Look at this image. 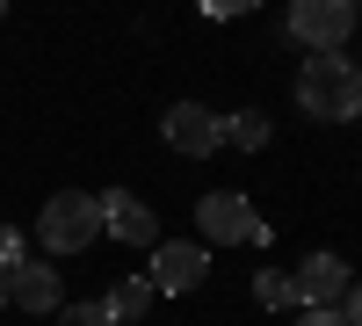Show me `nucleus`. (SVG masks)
I'll list each match as a JSON object with an SVG mask.
<instances>
[{
	"mask_svg": "<svg viewBox=\"0 0 362 326\" xmlns=\"http://www.w3.org/2000/svg\"><path fill=\"white\" fill-rule=\"evenodd\" d=\"M297 109L319 116V124H341V116H362V87H355V66L341 51H312L305 73H297Z\"/></svg>",
	"mask_w": 362,
	"mask_h": 326,
	"instance_id": "obj_1",
	"label": "nucleus"
},
{
	"mask_svg": "<svg viewBox=\"0 0 362 326\" xmlns=\"http://www.w3.org/2000/svg\"><path fill=\"white\" fill-rule=\"evenodd\" d=\"M37 232H44V254H80L102 232V203L87 189H58V196H44V225Z\"/></svg>",
	"mask_w": 362,
	"mask_h": 326,
	"instance_id": "obj_2",
	"label": "nucleus"
},
{
	"mask_svg": "<svg viewBox=\"0 0 362 326\" xmlns=\"http://www.w3.org/2000/svg\"><path fill=\"white\" fill-rule=\"evenodd\" d=\"M196 232H210L218 247H232V240H247V247H268L276 232H268V218L254 211L239 189H210L203 203H196Z\"/></svg>",
	"mask_w": 362,
	"mask_h": 326,
	"instance_id": "obj_3",
	"label": "nucleus"
},
{
	"mask_svg": "<svg viewBox=\"0 0 362 326\" xmlns=\"http://www.w3.org/2000/svg\"><path fill=\"white\" fill-rule=\"evenodd\" d=\"M203 276H210V247L203 240H160L153 247V269H145V283H153L160 298H189Z\"/></svg>",
	"mask_w": 362,
	"mask_h": 326,
	"instance_id": "obj_4",
	"label": "nucleus"
},
{
	"mask_svg": "<svg viewBox=\"0 0 362 326\" xmlns=\"http://www.w3.org/2000/svg\"><path fill=\"white\" fill-rule=\"evenodd\" d=\"M290 37L312 51H341L355 37V0H297L290 8Z\"/></svg>",
	"mask_w": 362,
	"mask_h": 326,
	"instance_id": "obj_5",
	"label": "nucleus"
},
{
	"mask_svg": "<svg viewBox=\"0 0 362 326\" xmlns=\"http://www.w3.org/2000/svg\"><path fill=\"white\" fill-rule=\"evenodd\" d=\"M290 283H297V305H305V312H341V298L355 290V269L341 254H305Z\"/></svg>",
	"mask_w": 362,
	"mask_h": 326,
	"instance_id": "obj_6",
	"label": "nucleus"
},
{
	"mask_svg": "<svg viewBox=\"0 0 362 326\" xmlns=\"http://www.w3.org/2000/svg\"><path fill=\"white\" fill-rule=\"evenodd\" d=\"M160 131H167L174 153L203 160V153H218V145H225V116H218V109H203V102H174V109L160 116Z\"/></svg>",
	"mask_w": 362,
	"mask_h": 326,
	"instance_id": "obj_7",
	"label": "nucleus"
},
{
	"mask_svg": "<svg viewBox=\"0 0 362 326\" xmlns=\"http://www.w3.org/2000/svg\"><path fill=\"white\" fill-rule=\"evenodd\" d=\"M95 203H102V232H116L124 247H145V254L160 247V218L145 211V203H138L131 189H102Z\"/></svg>",
	"mask_w": 362,
	"mask_h": 326,
	"instance_id": "obj_8",
	"label": "nucleus"
},
{
	"mask_svg": "<svg viewBox=\"0 0 362 326\" xmlns=\"http://www.w3.org/2000/svg\"><path fill=\"white\" fill-rule=\"evenodd\" d=\"M0 290H8V305L37 312V319L66 305V298H58V290H66V283H58V269H51V261H37V254H29V261H15V269L0 276Z\"/></svg>",
	"mask_w": 362,
	"mask_h": 326,
	"instance_id": "obj_9",
	"label": "nucleus"
},
{
	"mask_svg": "<svg viewBox=\"0 0 362 326\" xmlns=\"http://www.w3.org/2000/svg\"><path fill=\"white\" fill-rule=\"evenodd\" d=\"M153 298H160V290L145 283V276H124L102 305H109V319H116V326H131V319H145V312H153Z\"/></svg>",
	"mask_w": 362,
	"mask_h": 326,
	"instance_id": "obj_10",
	"label": "nucleus"
},
{
	"mask_svg": "<svg viewBox=\"0 0 362 326\" xmlns=\"http://www.w3.org/2000/svg\"><path fill=\"white\" fill-rule=\"evenodd\" d=\"M254 305H261V312H305V305H297V283H290L283 269H261V276H254Z\"/></svg>",
	"mask_w": 362,
	"mask_h": 326,
	"instance_id": "obj_11",
	"label": "nucleus"
},
{
	"mask_svg": "<svg viewBox=\"0 0 362 326\" xmlns=\"http://www.w3.org/2000/svg\"><path fill=\"white\" fill-rule=\"evenodd\" d=\"M225 145H239V153H261V145H268V116H261V109L225 116Z\"/></svg>",
	"mask_w": 362,
	"mask_h": 326,
	"instance_id": "obj_12",
	"label": "nucleus"
},
{
	"mask_svg": "<svg viewBox=\"0 0 362 326\" xmlns=\"http://www.w3.org/2000/svg\"><path fill=\"white\" fill-rule=\"evenodd\" d=\"M58 326H116L102 298H87V305H58Z\"/></svg>",
	"mask_w": 362,
	"mask_h": 326,
	"instance_id": "obj_13",
	"label": "nucleus"
},
{
	"mask_svg": "<svg viewBox=\"0 0 362 326\" xmlns=\"http://www.w3.org/2000/svg\"><path fill=\"white\" fill-rule=\"evenodd\" d=\"M15 261H29V247H22V232H15V225H0V276H8Z\"/></svg>",
	"mask_w": 362,
	"mask_h": 326,
	"instance_id": "obj_14",
	"label": "nucleus"
},
{
	"mask_svg": "<svg viewBox=\"0 0 362 326\" xmlns=\"http://www.w3.org/2000/svg\"><path fill=\"white\" fill-rule=\"evenodd\" d=\"M341 319H348V326H362V283H355L348 298H341Z\"/></svg>",
	"mask_w": 362,
	"mask_h": 326,
	"instance_id": "obj_15",
	"label": "nucleus"
},
{
	"mask_svg": "<svg viewBox=\"0 0 362 326\" xmlns=\"http://www.w3.org/2000/svg\"><path fill=\"white\" fill-rule=\"evenodd\" d=\"M297 326H348L341 312H297Z\"/></svg>",
	"mask_w": 362,
	"mask_h": 326,
	"instance_id": "obj_16",
	"label": "nucleus"
},
{
	"mask_svg": "<svg viewBox=\"0 0 362 326\" xmlns=\"http://www.w3.org/2000/svg\"><path fill=\"white\" fill-rule=\"evenodd\" d=\"M355 87H362V66H355Z\"/></svg>",
	"mask_w": 362,
	"mask_h": 326,
	"instance_id": "obj_17",
	"label": "nucleus"
},
{
	"mask_svg": "<svg viewBox=\"0 0 362 326\" xmlns=\"http://www.w3.org/2000/svg\"><path fill=\"white\" fill-rule=\"evenodd\" d=\"M0 305H8V290H0Z\"/></svg>",
	"mask_w": 362,
	"mask_h": 326,
	"instance_id": "obj_18",
	"label": "nucleus"
},
{
	"mask_svg": "<svg viewBox=\"0 0 362 326\" xmlns=\"http://www.w3.org/2000/svg\"><path fill=\"white\" fill-rule=\"evenodd\" d=\"M0 15H8V8H0Z\"/></svg>",
	"mask_w": 362,
	"mask_h": 326,
	"instance_id": "obj_19",
	"label": "nucleus"
}]
</instances>
